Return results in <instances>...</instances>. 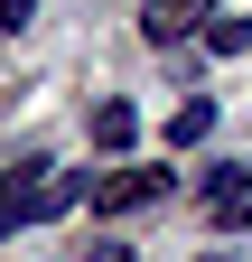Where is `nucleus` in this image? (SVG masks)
<instances>
[{
  "mask_svg": "<svg viewBox=\"0 0 252 262\" xmlns=\"http://www.w3.org/2000/svg\"><path fill=\"white\" fill-rule=\"evenodd\" d=\"M206 47H215V56H243V47H252V19H215Z\"/></svg>",
  "mask_w": 252,
  "mask_h": 262,
  "instance_id": "6",
  "label": "nucleus"
},
{
  "mask_svg": "<svg viewBox=\"0 0 252 262\" xmlns=\"http://www.w3.org/2000/svg\"><path fill=\"white\" fill-rule=\"evenodd\" d=\"M131 141H140V113L121 103V94H112V103H93V150H112V159H121Z\"/></svg>",
  "mask_w": 252,
  "mask_h": 262,
  "instance_id": "4",
  "label": "nucleus"
},
{
  "mask_svg": "<svg viewBox=\"0 0 252 262\" xmlns=\"http://www.w3.org/2000/svg\"><path fill=\"white\" fill-rule=\"evenodd\" d=\"M140 28L159 47H178V38H206L215 28V0H140Z\"/></svg>",
  "mask_w": 252,
  "mask_h": 262,
  "instance_id": "2",
  "label": "nucleus"
},
{
  "mask_svg": "<svg viewBox=\"0 0 252 262\" xmlns=\"http://www.w3.org/2000/svg\"><path fill=\"white\" fill-rule=\"evenodd\" d=\"M168 169H121V178H103L93 196H103V215H140V206H168Z\"/></svg>",
  "mask_w": 252,
  "mask_h": 262,
  "instance_id": "3",
  "label": "nucleus"
},
{
  "mask_svg": "<svg viewBox=\"0 0 252 262\" xmlns=\"http://www.w3.org/2000/svg\"><path fill=\"white\" fill-rule=\"evenodd\" d=\"M168 141H178V150H196V141H215V103H206V94H187V103H178V122H168Z\"/></svg>",
  "mask_w": 252,
  "mask_h": 262,
  "instance_id": "5",
  "label": "nucleus"
},
{
  "mask_svg": "<svg viewBox=\"0 0 252 262\" xmlns=\"http://www.w3.org/2000/svg\"><path fill=\"white\" fill-rule=\"evenodd\" d=\"M84 262H140V253H121V244H93V253H84Z\"/></svg>",
  "mask_w": 252,
  "mask_h": 262,
  "instance_id": "8",
  "label": "nucleus"
},
{
  "mask_svg": "<svg viewBox=\"0 0 252 262\" xmlns=\"http://www.w3.org/2000/svg\"><path fill=\"white\" fill-rule=\"evenodd\" d=\"M0 38H10V28H0Z\"/></svg>",
  "mask_w": 252,
  "mask_h": 262,
  "instance_id": "9",
  "label": "nucleus"
},
{
  "mask_svg": "<svg viewBox=\"0 0 252 262\" xmlns=\"http://www.w3.org/2000/svg\"><path fill=\"white\" fill-rule=\"evenodd\" d=\"M206 215H215V234H252V159L206 169Z\"/></svg>",
  "mask_w": 252,
  "mask_h": 262,
  "instance_id": "1",
  "label": "nucleus"
},
{
  "mask_svg": "<svg viewBox=\"0 0 252 262\" xmlns=\"http://www.w3.org/2000/svg\"><path fill=\"white\" fill-rule=\"evenodd\" d=\"M28 10H38V0H0V28H19V19H28Z\"/></svg>",
  "mask_w": 252,
  "mask_h": 262,
  "instance_id": "7",
  "label": "nucleus"
}]
</instances>
